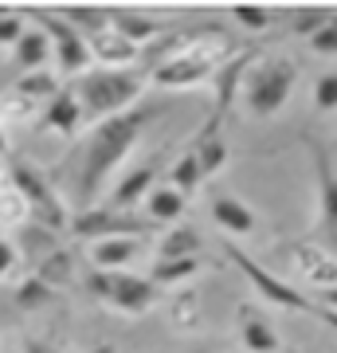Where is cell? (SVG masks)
Segmentation results:
<instances>
[{
  "label": "cell",
  "mask_w": 337,
  "mask_h": 353,
  "mask_svg": "<svg viewBox=\"0 0 337 353\" xmlns=\"http://www.w3.org/2000/svg\"><path fill=\"white\" fill-rule=\"evenodd\" d=\"M200 271H204V259H157V263H153V271H150V279L153 283H157V287H188V283H192V279L200 275Z\"/></svg>",
  "instance_id": "obj_27"
},
{
  "label": "cell",
  "mask_w": 337,
  "mask_h": 353,
  "mask_svg": "<svg viewBox=\"0 0 337 353\" xmlns=\"http://www.w3.org/2000/svg\"><path fill=\"white\" fill-rule=\"evenodd\" d=\"M63 20L75 28L79 36L94 39V36H102V32L114 24V12H106V8H67V12H63Z\"/></svg>",
  "instance_id": "obj_29"
},
{
  "label": "cell",
  "mask_w": 337,
  "mask_h": 353,
  "mask_svg": "<svg viewBox=\"0 0 337 353\" xmlns=\"http://www.w3.org/2000/svg\"><path fill=\"white\" fill-rule=\"evenodd\" d=\"M32 220V208H28L24 192L16 185H4L0 189V228H28Z\"/></svg>",
  "instance_id": "obj_30"
},
{
  "label": "cell",
  "mask_w": 337,
  "mask_h": 353,
  "mask_svg": "<svg viewBox=\"0 0 337 353\" xmlns=\"http://www.w3.org/2000/svg\"><path fill=\"white\" fill-rule=\"evenodd\" d=\"M39 118H43V106H39V102L16 94L12 87L0 90V126H4V130L32 126V122H39Z\"/></svg>",
  "instance_id": "obj_26"
},
{
  "label": "cell",
  "mask_w": 337,
  "mask_h": 353,
  "mask_svg": "<svg viewBox=\"0 0 337 353\" xmlns=\"http://www.w3.org/2000/svg\"><path fill=\"white\" fill-rule=\"evenodd\" d=\"M39 122H43L51 134H59V138H75V134H83V126H87V114H83V102L71 94V87H63L59 94L43 106V118H39Z\"/></svg>",
  "instance_id": "obj_17"
},
{
  "label": "cell",
  "mask_w": 337,
  "mask_h": 353,
  "mask_svg": "<svg viewBox=\"0 0 337 353\" xmlns=\"http://www.w3.org/2000/svg\"><path fill=\"white\" fill-rule=\"evenodd\" d=\"M28 20H36V24L51 36V51H55V71H59V79H79V75H87V71H94L87 36H79L75 28L63 20V12H36V16H28Z\"/></svg>",
  "instance_id": "obj_7"
},
{
  "label": "cell",
  "mask_w": 337,
  "mask_h": 353,
  "mask_svg": "<svg viewBox=\"0 0 337 353\" xmlns=\"http://www.w3.org/2000/svg\"><path fill=\"white\" fill-rule=\"evenodd\" d=\"M236 322H239V345L247 353H278L283 350V338H278V330L271 326V318L255 310L251 303H239L236 310Z\"/></svg>",
  "instance_id": "obj_14"
},
{
  "label": "cell",
  "mask_w": 337,
  "mask_h": 353,
  "mask_svg": "<svg viewBox=\"0 0 337 353\" xmlns=\"http://www.w3.org/2000/svg\"><path fill=\"white\" fill-rule=\"evenodd\" d=\"M12 185L24 192V201H28V208H32V216L39 220V228H48V232H55V236L71 232V216L75 212L67 208V201L55 192V185L39 173L36 165L12 161Z\"/></svg>",
  "instance_id": "obj_6"
},
{
  "label": "cell",
  "mask_w": 337,
  "mask_h": 353,
  "mask_svg": "<svg viewBox=\"0 0 337 353\" xmlns=\"http://www.w3.org/2000/svg\"><path fill=\"white\" fill-rule=\"evenodd\" d=\"M165 322H169L176 334H200V326H204V303H200L196 290L181 287L176 294H169V303H165Z\"/></svg>",
  "instance_id": "obj_20"
},
{
  "label": "cell",
  "mask_w": 337,
  "mask_h": 353,
  "mask_svg": "<svg viewBox=\"0 0 337 353\" xmlns=\"http://www.w3.org/2000/svg\"><path fill=\"white\" fill-rule=\"evenodd\" d=\"M318 303L325 306V310H334L337 314V287H329V290H322V294H318Z\"/></svg>",
  "instance_id": "obj_40"
},
{
  "label": "cell",
  "mask_w": 337,
  "mask_h": 353,
  "mask_svg": "<svg viewBox=\"0 0 337 353\" xmlns=\"http://www.w3.org/2000/svg\"><path fill=\"white\" fill-rule=\"evenodd\" d=\"M192 150H196V157H200L204 181L216 176V173H224L227 161H232V145H227V138L220 134V126H212V122H204V130H200L196 141H192Z\"/></svg>",
  "instance_id": "obj_19"
},
{
  "label": "cell",
  "mask_w": 337,
  "mask_h": 353,
  "mask_svg": "<svg viewBox=\"0 0 337 353\" xmlns=\"http://www.w3.org/2000/svg\"><path fill=\"white\" fill-rule=\"evenodd\" d=\"M329 16H334L329 8H298V12L290 16V36H302V39L318 36Z\"/></svg>",
  "instance_id": "obj_33"
},
{
  "label": "cell",
  "mask_w": 337,
  "mask_h": 353,
  "mask_svg": "<svg viewBox=\"0 0 337 353\" xmlns=\"http://www.w3.org/2000/svg\"><path fill=\"white\" fill-rule=\"evenodd\" d=\"M28 32V16L24 12H0V48H16V39Z\"/></svg>",
  "instance_id": "obj_35"
},
{
  "label": "cell",
  "mask_w": 337,
  "mask_h": 353,
  "mask_svg": "<svg viewBox=\"0 0 337 353\" xmlns=\"http://www.w3.org/2000/svg\"><path fill=\"white\" fill-rule=\"evenodd\" d=\"M212 224L224 236H251L259 228V216L247 201H239L236 192H216L212 196Z\"/></svg>",
  "instance_id": "obj_15"
},
{
  "label": "cell",
  "mask_w": 337,
  "mask_h": 353,
  "mask_svg": "<svg viewBox=\"0 0 337 353\" xmlns=\"http://www.w3.org/2000/svg\"><path fill=\"white\" fill-rule=\"evenodd\" d=\"M87 43H90V59H94V67H102V71H134V63H138V55H141L138 43H130L114 24L106 28L102 36L87 39Z\"/></svg>",
  "instance_id": "obj_13"
},
{
  "label": "cell",
  "mask_w": 337,
  "mask_h": 353,
  "mask_svg": "<svg viewBox=\"0 0 337 353\" xmlns=\"http://www.w3.org/2000/svg\"><path fill=\"white\" fill-rule=\"evenodd\" d=\"M4 185H12V161L8 157H0V189Z\"/></svg>",
  "instance_id": "obj_41"
},
{
  "label": "cell",
  "mask_w": 337,
  "mask_h": 353,
  "mask_svg": "<svg viewBox=\"0 0 337 353\" xmlns=\"http://www.w3.org/2000/svg\"><path fill=\"white\" fill-rule=\"evenodd\" d=\"M20 236H24V243H16V252L28 255V259H36V263L59 248V243H55V232H48V228H39V224L20 228Z\"/></svg>",
  "instance_id": "obj_31"
},
{
  "label": "cell",
  "mask_w": 337,
  "mask_h": 353,
  "mask_svg": "<svg viewBox=\"0 0 337 353\" xmlns=\"http://www.w3.org/2000/svg\"><path fill=\"white\" fill-rule=\"evenodd\" d=\"M232 55H236V51H232V43L224 39V32H216V28L196 32V36L173 43V48L150 67V87L192 90V87H200V83H212L216 67L224 63V59H232Z\"/></svg>",
  "instance_id": "obj_2"
},
{
  "label": "cell",
  "mask_w": 337,
  "mask_h": 353,
  "mask_svg": "<svg viewBox=\"0 0 337 353\" xmlns=\"http://www.w3.org/2000/svg\"><path fill=\"white\" fill-rule=\"evenodd\" d=\"M32 275L43 279V283L59 294L63 287H71V283H75V252H71V248H55L51 255H43V259H39Z\"/></svg>",
  "instance_id": "obj_25"
},
{
  "label": "cell",
  "mask_w": 337,
  "mask_h": 353,
  "mask_svg": "<svg viewBox=\"0 0 337 353\" xmlns=\"http://www.w3.org/2000/svg\"><path fill=\"white\" fill-rule=\"evenodd\" d=\"M157 185H161V153H150V157H141V161L110 189L106 208H114V212H134L138 204H145V196H150Z\"/></svg>",
  "instance_id": "obj_11"
},
{
  "label": "cell",
  "mask_w": 337,
  "mask_h": 353,
  "mask_svg": "<svg viewBox=\"0 0 337 353\" xmlns=\"http://www.w3.org/2000/svg\"><path fill=\"white\" fill-rule=\"evenodd\" d=\"M153 118H161V106L153 102H141L134 110L118 114V118H106L102 126H90V138L83 145V165H79V181H75V196H79V208L87 212L94 208L102 192H106V181H110L122 161L134 153V145L141 141V134L150 130Z\"/></svg>",
  "instance_id": "obj_1"
},
{
  "label": "cell",
  "mask_w": 337,
  "mask_h": 353,
  "mask_svg": "<svg viewBox=\"0 0 337 353\" xmlns=\"http://www.w3.org/2000/svg\"><path fill=\"white\" fill-rule=\"evenodd\" d=\"M200 232L192 224H173L161 232V240H157V259H196L200 255Z\"/></svg>",
  "instance_id": "obj_22"
},
{
  "label": "cell",
  "mask_w": 337,
  "mask_h": 353,
  "mask_svg": "<svg viewBox=\"0 0 337 353\" xmlns=\"http://www.w3.org/2000/svg\"><path fill=\"white\" fill-rule=\"evenodd\" d=\"M306 43H310L314 55H337V12L329 16L322 32H318V36H310Z\"/></svg>",
  "instance_id": "obj_37"
},
{
  "label": "cell",
  "mask_w": 337,
  "mask_h": 353,
  "mask_svg": "<svg viewBox=\"0 0 337 353\" xmlns=\"http://www.w3.org/2000/svg\"><path fill=\"white\" fill-rule=\"evenodd\" d=\"M145 220H150L153 228H173V224H181V216H185V208H188V201L181 196V192H173L169 185H157V189L145 196Z\"/></svg>",
  "instance_id": "obj_21"
},
{
  "label": "cell",
  "mask_w": 337,
  "mask_h": 353,
  "mask_svg": "<svg viewBox=\"0 0 337 353\" xmlns=\"http://www.w3.org/2000/svg\"><path fill=\"white\" fill-rule=\"evenodd\" d=\"M145 90H150V71H102V67H94L87 75L71 79V94L83 102L87 126H102L106 118H118V114L141 106Z\"/></svg>",
  "instance_id": "obj_3"
},
{
  "label": "cell",
  "mask_w": 337,
  "mask_h": 353,
  "mask_svg": "<svg viewBox=\"0 0 337 353\" xmlns=\"http://www.w3.org/2000/svg\"><path fill=\"white\" fill-rule=\"evenodd\" d=\"M87 353H122V350H118V345H114V341H99V345H90Z\"/></svg>",
  "instance_id": "obj_42"
},
{
  "label": "cell",
  "mask_w": 337,
  "mask_h": 353,
  "mask_svg": "<svg viewBox=\"0 0 337 353\" xmlns=\"http://www.w3.org/2000/svg\"><path fill=\"white\" fill-rule=\"evenodd\" d=\"M278 353H302V350H287V345H283V350H278Z\"/></svg>",
  "instance_id": "obj_44"
},
{
  "label": "cell",
  "mask_w": 337,
  "mask_h": 353,
  "mask_svg": "<svg viewBox=\"0 0 337 353\" xmlns=\"http://www.w3.org/2000/svg\"><path fill=\"white\" fill-rule=\"evenodd\" d=\"M251 63H255V51L239 48L232 59H224V63L216 67V75H212V118H208L212 126H224L232 102H236L239 90H243V79H247Z\"/></svg>",
  "instance_id": "obj_12"
},
{
  "label": "cell",
  "mask_w": 337,
  "mask_h": 353,
  "mask_svg": "<svg viewBox=\"0 0 337 353\" xmlns=\"http://www.w3.org/2000/svg\"><path fill=\"white\" fill-rule=\"evenodd\" d=\"M153 224L138 212H114V208H87V212H75L71 216V236L75 240H118V236H130V240H141L150 236Z\"/></svg>",
  "instance_id": "obj_8"
},
{
  "label": "cell",
  "mask_w": 337,
  "mask_h": 353,
  "mask_svg": "<svg viewBox=\"0 0 337 353\" xmlns=\"http://www.w3.org/2000/svg\"><path fill=\"white\" fill-rule=\"evenodd\" d=\"M51 299H55V290L36 275H28V279L16 283V306H20V310H43Z\"/></svg>",
  "instance_id": "obj_32"
},
{
  "label": "cell",
  "mask_w": 337,
  "mask_h": 353,
  "mask_svg": "<svg viewBox=\"0 0 337 353\" xmlns=\"http://www.w3.org/2000/svg\"><path fill=\"white\" fill-rule=\"evenodd\" d=\"M161 185H169L173 192H181L185 201L200 192V185H204V173H200V157H196V150H192V145H188V150L181 153L173 165H169V173H165Z\"/></svg>",
  "instance_id": "obj_23"
},
{
  "label": "cell",
  "mask_w": 337,
  "mask_h": 353,
  "mask_svg": "<svg viewBox=\"0 0 337 353\" xmlns=\"http://www.w3.org/2000/svg\"><path fill=\"white\" fill-rule=\"evenodd\" d=\"M114 28H118L130 43H138V48L161 36V20L150 16V12H114Z\"/></svg>",
  "instance_id": "obj_28"
},
{
  "label": "cell",
  "mask_w": 337,
  "mask_h": 353,
  "mask_svg": "<svg viewBox=\"0 0 337 353\" xmlns=\"http://www.w3.org/2000/svg\"><path fill=\"white\" fill-rule=\"evenodd\" d=\"M232 20H236L247 36H263L267 28H271V20L275 16L267 12V8H251V4H239V8H232Z\"/></svg>",
  "instance_id": "obj_34"
},
{
  "label": "cell",
  "mask_w": 337,
  "mask_h": 353,
  "mask_svg": "<svg viewBox=\"0 0 337 353\" xmlns=\"http://www.w3.org/2000/svg\"><path fill=\"white\" fill-rule=\"evenodd\" d=\"M12 63L20 67V75L24 71H43V67L55 63V51H51V36L43 32L39 24H28V32L16 39L12 48Z\"/></svg>",
  "instance_id": "obj_18"
},
{
  "label": "cell",
  "mask_w": 337,
  "mask_h": 353,
  "mask_svg": "<svg viewBox=\"0 0 337 353\" xmlns=\"http://www.w3.org/2000/svg\"><path fill=\"white\" fill-rule=\"evenodd\" d=\"M314 106L318 110H337V71H325L314 83Z\"/></svg>",
  "instance_id": "obj_36"
},
{
  "label": "cell",
  "mask_w": 337,
  "mask_h": 353,
  "mask_svg": "<svg viewBox=\"0 0 337 353\" xmlns=\"http://www.w3.org/2000/svg\"><path fill=\"white\" fill-rule=\"evenodd\" d=\"M306 145H310V157H314V192H318L314 228L325 236V248L337 255V169L318 138H306Z\"/></svg>",
  "instance_id": "obj_10"
},
{
  "label": "cell",
  "mask_w": 337,
  "mask_h": 353,
  "mask_svg": "<svg viewBox=\"0 0 337 353\" xmlns=\"http://www.w3.org/2000/svg\"><path fill=\"white\" fill-rule=\"evenodd\" d=\"M141 255V240H130V236H118V240H94L87 243V263L90 271H106V275H118Z\"/></svg>",
  "instance_id": "obj_16"
},
{
  "label": "cell",
  "mask_w": 337,
  "mask_h": 353,
  "mask_svg": "<svg viewBox=\"0 0 337 353\" xmlns=\"http://www.w3.org/2000/svg\"><path fill=\"white\" fill-rule=\"evenodd\" d=\"M294 87H298V63L290 55H263V59L251 63L239 99H243L251 118L271 122V118H278V114L287 110Z\"/></svg>",
  "instance_id": "obj_4"
},
{
  "label": "cell",
  "mask_w": 337,
  "mask_h": 353,
  "mask_svg": "<svg viewBox=\"0 0 337 353\" xmlns=\"http://www.w3.org/2000/svg\"><path fill=\"white\" fill-rule=\"evenodd\" d=\"M12 90H16V94H24V99H32V102H39V106H48V102L63 90V79H59V71H55V67H43V71H24V75H16Z\"/></svg>",
  "instance_id": "obj_24"
},
{
  "label": "cell",
  "mask_w": 337,
  "mask_h": 353,
  "mask_svg": "<svg viewBox=\"0 0 337 353\" xmlns=\"http://www.w3.org/2000/svg\"><path fill=\"white\" fill-rule=\"evenodd\" d=\"M16 267H20V252H16V243L0 236V279H8Z\"/></svg>",
  "instance_id": "obj_38"
},
{
  "label": "cell",
  "mask_w": 337,
  "mask_h": 353,
  "mask_svg": "<svg viewBox=\"0 0 337 353\" xmlns=\"http://www.w3.org/2000/svg\"><path fill=\"white\" fill-rule=\"evenodd\" d=\"M4 153H8V130L0 126V157H4Z\"/></svg>",
  "instance_id": "obj_43"
},
{
  "label": "cell",
  "mask_w": 337,
  "mask_h": 353,
  "mask_svg": "<svg viewBox=\"0 0 337 353\" xmlns=\"http://www.w3.org/2000/svg\"><path fill=\"white\" fill-rule=\"evenodd\" d=\"M20 353H59V345H51L48 338H36V334H28L20 341Z\"/></svg>",
  "instance_id": "obj_39"
},
{
  "label": "cell",
  "mask_w": 337,
  "mask_h": 353,
  "mask_svg": "<svg viewBox=\"0 0 337 353\" xmlns=\"http://www.w3.org/2000/svg\"><path fill=\"white\" fill-rule=\"evenodd\" d=\"M83 290H87L99 306H110V310H118V314H125V318L150 314L153 306L161 303V287H157L150 275H130V271H118V275L87 271Z\"/></svg>",
  "instance_id": "obj_5"
},
{
  "label": "cell",
  "mask_w": 337,
  "mask_h": 353,
  "mask_svg": "<svg viewBox=\"0 0 337 353\" xmlns=\"http://www.w3.org/2000/svg\"><path fill=\"white\" fill-rule=\"evenodd\" d=\"M283 259H287V267L294 271V279H298L302 287L318 290V294L337 287V255L325 243L290 240V243H283Z\"/></svg>",
  "instance_id": "obj_9"
}]
</instances>
